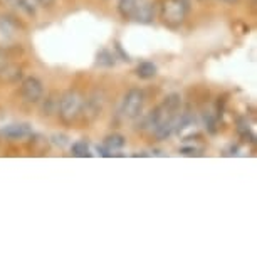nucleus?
Here are the masks:
<instances>
[{"label": "nucleus", "instance_id": "nucleus-3", "mask_svg": "<svg viewBox=\"0 0 257 257\" xmlns=\"http://www.w3.org/2000/svg\"><path fill=\"white\" fill-rule=\"evenodd\" d=\"M118 11L124 19L150 24L155 16V4L153 0H119Z\"/></svg>", "mask_w": 257, "mask_h": 257}, {"label": "nucleus", "instance_id": "nucleus-1", "mask_svg": "<svg viewBox=\"0 0 257 257\" xmlns=\"http://www.w3.org/2000/svg\"><path fill=\"white\" fill-rule=\"evenodd\" d=\"M182 98L180 94H168L162 104H158L147 118V126L160 140H167L173 132H177L180 121Z\"/></svg>", "mask_w": 257, "mask_h": 257}, {"label": "nucleus", "instance_id": "nucleus-16", "mask_svg": "<svg viewBox=\"0 0 257 257\" xmlns=\"http://www.w3.org/2000/svg\"><path fill=\"white\" fill-rule=\"evenodd\" d=\"M182 153L183 155H195V150L193 148H182Z\"/></svg>", "mask_w": 257, "mask_h": 257}, {"label": "nucleus", "instance_id": "nucleus-14", "mask_svg": "<svg viewBox=\"0 0 257 257\" xmlns=\"http://www.w3.org/2000/svg\"><path fill=\"white\" fill-rule=\"evenodd\" d=\"M98 64L111 67V66H114V57L111 56L108 51H101L98 54Z\"/></svg>", "mask_w": 257, "mask_h": 257}, {"label": "nucleus", "instance_id": "nucleus-13", "mask_svg": "<svg viewBox=\"0 0 257 257\" xmlns=\"http://www.w3.org/2000/svg\"><path fill=\"white\" fill-rule=\"evenodd\" d=\"M54 94L52 93L49 98L46 99V104L44 108H42V111H44V114H52V113H57V108H59V98L54 99Z\"/></svg>", "mask_w": 257, "mask_h": 257}, {"label": "nucleus", "instance_id": "nucleus-18", "mask_svg": "<svg viewBox=\"0 0 257 257\" xmlns=\"http://www.w3.org/2000/svg\"><path fill=\"white\" fill-rule=\"evenodd\" d=\"M222 2H227V4H234V2H237V0H222Z\"/></svg>", "mask_w": 257, "mask_h": 257}, {"label": "nucleus", "instance_id": "nucleus-15", "mask_svg": "<svg viewBox=\"0 0 257 257\" xmlns=\"http://www.w3.org/2000/svg\"><path fill=\"white\" fill-rule=\"evenodd\" d=\"M11 64V62H9V56H7V52L2 49V47H0V71H4L6 69V67Z\"/></svg>", "mask_w": 257, "mask_h": 257}, {"label": "nucleus", "instance_id": "nucleus-6", "mask_svg": "<svg viewBox=\"0 0 257 257\" xmlns=\"http://www.w3.org/2000/svg\"><path fill=\"white\" fill-rule=\"evenodd\" d=\"M42 94H44V88H42V82L37 79V77H26L22 81L21 86V96L24 98L26 103H39L42 99Z\"/></svg>", "mask_w": 257, "mask_h": 257}, {"label": "nucleus", "instance_id": "nucleus-2", "mask_svg": "<svg viewBox=\"0 0 257 257\" xmlns=\"http://www.w3.org/2000/svg\"><path fill=\"white\" fill-rule=\"evenodd\" d=\"M82 108H84V96H82L79 91L69 89L59 98L57 113H59V118L62 123L72 124L79 119V116L82 114Z\"/></svg>", "mask_w": 257, "mask_h": 257}, {"label": "nucleus", "instance_id": "nucleus-4", "mask_svg": "<svg viewBox=\"0 0 257 257\" xmlns=\"http://www.w3.org/2000/svg\"><path fill=\"white\" fill-rule=\"evenodd\" d=\"M188 2L187 0H163L162 4V21L167 27L177 29L187 19Z\"/></svg>", "mask_w": 257, "mask_h": 257}, {"label": "nucleus", "instance_id": "nucleus-12", "mask_svg": "<svg viewBox=\"0 0 257 257\" xmlns=\"http://www.w3.org/2000/svg\"><path fill=\"white\" fill-rule=\"evenodd\" d=\"M0 76H2L4 81H14V79H17V77H21V69H19L17 66L9 64L6 69L0 71Z\"/></svg>", "mask_w": 257, "mask_h": 257}, {"label": "nucleus", "instance_id": "nucleus-9", "mask_svg": "<svg viewBox=\"0 0 257 257\" xmlns=\"http://www.w3.org/2000/svg\"><path fill=\"white\" fill-rule=\"evenodd\" d=\"M124 143H126V140H124L123 135L113 133V135H109V137L104 138V145H103V147L108 150V152L111 153V157H113V152H118V150H121V148L124 147Z\"/></svg>", "mask_w": 257, "mask_h": 257}, {"label": "nucleus", "instance_id": "nucleus-7", "mask_svg": "<svg viewBox=\"0 0 257 257\" xmlns=\"http://www.w3.org/2000/svg\"><path fill=\"white\" fill-rule=\"evenodd\" d=\"M17 24L11 17H0V46H11L17 39Z\"/></svg>", "mask_w": 257, "mask_h": 257}, {"label": "nucleus", "instance_id": "nucleus-8", "mask_svg": "<svg viewBox=\"0 0 257 257\" xmlns=\"http://www.w3.org/2000/svg\"><path fill=\"white\" fill-rule=\"evenodd\" d=\"M0 135L9 140H22V138L31 137L32 128L27 123H14V124L6 126V128H2Z\"/></svg>", "mask_w": 257, "mask_h": 257}, {"label": "nucleus", "instance_id": "nucleus-5", "mask_svg": "<svg viewBox=\"0 0 257 257\" xmlns=\"http://www.w3.org/2000/svg\"><path fill=\"white\" fill-rule=\"evenodd\" d=\"M143 106H145V93L142 89L133 88L126 93L123 99V114L126 118L135 119L142 114Z\"/></svg>", "mask_w": 257, "mask_h": 257}, {"label": "nucleus", "instance_id": "nucleus-11", "mask_svg": "<svg viewBox=\"0 0 257 257\" xmlns=\"http://www.w3.org/2000/svg\"><path fill=\"white\" fill-rule=\"evenodd\" d=\"M71 150H72V155H74V157H79V158L91 157L89 145H88V142H86V140H79V142H76L71 147Z\"/></svg>", "mask_w": 257, "mask_h": 257}, {"label": "nucleus", "instance_id": "nucleus-17", "mask_svg": "<svg viewBox=\"0 0 257 257\" xmlns=\"http://www.w3.org/2000/svg\"><path fill=\"white\" fill-rule=\"evenodd\" d=\"M39 4H42V6H51L52 2H54V0H37Z\"/></svg>", "mask_w": 257, "mask_h": 257}, {"label": "nucleus", "instance_id": "nucleus-10", "mask_svg": "<svg viewBox=\"0 0 257 257\" xmlns=\"http://www.w3.org/2000/svg\"><path fill=\"white\" fill-rule=\"evenodd\" d=\"M137 76L140 79H152L157 76V66L153 62H140L137 66Z\"/></svg>", "mask_w": 257, "mask_h": 257}]
</instances>
